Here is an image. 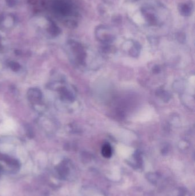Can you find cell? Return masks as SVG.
<instances>
[{
	"label": "cell",
	"instance_id": "obj_3",
	"mask_svg": "<svg viewBox=\"0 0 195 196\" xmlns=\"http://www.w3.org/2000/svg\"><path fill=\"white\" fill-rule=\"evenodd\" d=\"M55 8L57 12L64 16L70 14L72 12V5L64 1L57 2L55 3Z\"/></svg>",
	"mask_w": 195,
	"mask_h": 196
},
{
	"label": "cell",
	"instance_id": "obj_8",
	"mask_svg": "<svg viewBox=\"0 0 195 196\" xmlns=\"http://www.w3.org/2000/svg\"><path fill=\"white\" fill-rule=\"evenodd\" d=\"M181 196H187V195H186V193H184V194H182V195H181Z\"/></svg>",
	"mask_w": 195,
	"mask_h": 196
},
{
	"label": "cell",
	"instance_id": "obj_5",
	"mask_svg": "<svg viewBox=\"0 0 195 196\" xmlns=\"http://www.w3.org/2000/svg\"><path fill=\"white\" fill-rule=\"evenodd\" d=\"M28 98L32 103L40 104L42 100V93L37 88H31L28 91Z\"/></svg>",
	"mask_w": 195,
	"mask_h": 196
},
{
	"label": "cell",
	"instance_id": "obj_4",
	"mask_svg": "<svg viewBox=\"0 0 195 196\" xmlns=\"http://www.w3.org/2000/svg\"><path fill=\"white\" fill-rule=\"evenodd\" d=\"M193 3L192 1L180 3L178 6L179 13L184 17L190 16L193 12Z\"/></svg>",
	"mask_w": 195,
	"mask_h": 196
},
{
	"label": "cell",
	"instance_id": "obj_2",
	"mask_svg": "<svg viewBox=\"0 0 195 196\" xmlns=\"http://www.w3.org/2000/svg\"><path fill=\"white\" fill-rule=\"evenodd\" d=\"M141 12L144 19L150 25H156L158 23L157 17L154 10L150 8H141Z\"/></svg>",
	"mask_w": 195,
	"mask_h": 196
},
{
	"label": "cell",
	"instance_id": "obj_1",
	"mask_svg": "<svg viewBox=\"0 0 195 196\" xmlns=\"http://www.w3.org/2000/svg\"><path fill=\"white\" fill-rule=\"evenodd\" d=\"M96 36L98 39L107 43L111 42L114 39V36L111 33L109 28L104 25H100L96 28Z\"/></svg>",
	"mask_w": 195,
	"mask_h": 196
},
{
	"label": "cell",
	"instance_id": "obj_6",
	"mask_svg": "<svg viewBox=\"0 0 195 196\" xmlns=\"http://www.w3.org/2000/svg\"><path fill=\"white\" fill-rule=\"evenodd\" d=\"M101 153L103 157L105 158H110L112 154V149L110 144H104L102 147Z\"/></svg>",
	"mask_w": 195,
	"mask_h": 196
},
{
	"label": "cell",
	"instance_id": "obj_7",
	"mask_svg": "<svg viewBox=\"0 0 195 196\" xmlns=\"http://www.w3.org/2000/svg\"><path fill=\"white\" fill-rule=\"evenodd\" d=\"M9 67L11 68V69L14 71H17L20 68V64L16 62H11L9 63Z\"/></svg>",
	"mask_w": 195,
	"mask_h": 196
}]
</instances>
